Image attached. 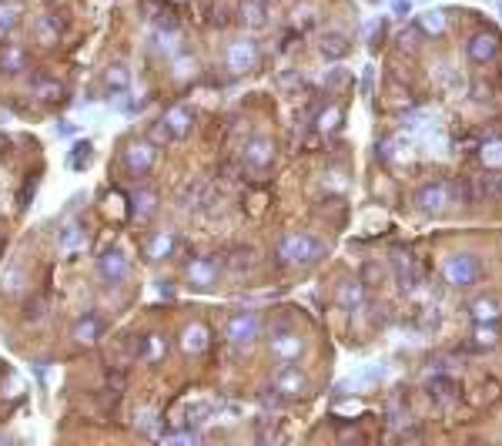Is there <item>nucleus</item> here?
<instances>
[{
  "label": "nucleus",
  "mask_w": 502,
  "mask_h": 446,
  "mask_svg": "<svg viewBox=\"0 0 502 446\" xmlns=\"http://www.w3.org/2000/svg\"><path fill=\"white\" fill-rule=\"evenodd\" d=\"M328 255V245L315 235H285L278 242V259L292 268H308Z\"/></svg>",
  "instance_id": "obj_1"
},
{
  "label": "nucleus",
  "mask_w": 502,
  "mask_h": 446,
  "mask_svg": "<svg viewBox=\"0 0 502 446\" xmlns=\"http://www.w3.org/2000/svg\"><path fill=\"white\" fill-rule=\"evenodd\" d=\"M479 275H482V262H479V255H472V252H455V255H449L442 262V279L449 286H455V289L476 286Z\"/></svg>",
  "instance_id": "obj_2"
},
{
  "label": "nucleus",
  "mask_w": 502,
  "mask_h": 446,
  "mask_svg": "<svg viewBox=\"0 0 502 446\" xmlns=\"http://www.w3.org/2000/svg\"><path fill=\"white\" fill-rule=\"evenodd\" d=\"M415 209L428 215V218H439L442 211H449V205H455V188L449 182H428L415 191Z\"/></svg>",
  "instance_id": "obj_3"
},
{
  "label": "nucleus",
  "mask_w": 502,
  "mask_h": 446,
  "mask_svg": "<svg viewBox=\"0 0 502 446\" xmlns=\"http://www.w3.org/2000/svg\"><path fill=\"white\" fill-rule=\"evenodd\" d=\"M225 336H228V342H231L234 349L248 352L251 346L261 339V319H258L254 312H248V309H241V312H234L231 319H228Z\"/></svg>",
  "instance_id": "obj_4"
},
{
  "label": "nucleus",
  "mask_w": 502,
  "mask_h": 446,
  "mask_svg": "<svg viewBox=\"0 0 502 446\" xmlns=\"http://www.w3.org/2000/svg\"><path fill=\"white\" fill-rule=\"evenodd\" d=\"M268 352L275 356L278 363H295V359H301V352H305V339H301L295 329H288V326H275L268 332Z\"/></svg>",
  "instance_id": "obj_5"
},
{
  "label": "nucleus",
  "mask_w": 502,
  "mask_h": 446,
  "mask_svg": "<svg viewBox=\"0 0 502 446\" xmlns=\"http://www.w3.org/2000/svg\"><path fill=\"white\" fill-rule=\"evenodd\" d=\"M218 268H221V265H218L215 255H201V259H191V262H188V268H184V279H188V286H191V289L204 292V289H211V286H215Z\"/></svg>",
  "instance_id": "obj_6"
},
{
  "label": "nucleus",
  "mask_w": 502,
  "mask_h": 446,
  "mask_svg": "<svg viewBox=\"0 0 502 446\" xmlns=\"http://www.w3.org/2000/svg\"><path fill=\"white\" fill-rule=\"evenodd\" d=\"M154 161H157V151H154L151 141H131V145H127L124 164H127V171H131L134 178H144L151 168H154Z\"/></svg>",
  "instance_id": "obj_7"
},
{
  "label": "nucleus",
  "mask_w": 502,
  "mask_h": 446,
  "mask_svg": "<svg viewBox=\"0 0 502 446\" xmlns=\"http://www.w3.org/2000/svg\"><path fill=\"white\" fill-rule=\"evenodd\" d=\"M127 272H131V265H127L124 252H118V248L104 252V255L98 259V275L104 279V286H111V289H118V286L124 282Z\"/></svg>",
  "instance_id": "obj_8"
},
{
  "label": "nucleus",
  "mask_w": 502,
  "mask_h": 446,
  "mask_svg": "<svg viewBox=\"0 0 502 446\" xmlns=\"http://www.w3.org/2000/svg\"><path fill=\"white\" fill-rule=\"evenodd\" d=\"M496 54H499V37L492 30H479V34H472L466 41V57L472 64H489Z\"/></svg>",
  "instance_id": "obj_9"
},
{
  "label": "nucleus",
  "mask_w": 502,
  "mask_h": 446,
  "mask_svg": "<svg viewBox=\"0 0 502 446\" xmlns=\"http://www.w3.org/2000/svg\"><path fill=\"white\" fill-rule=\"evenodd\" d=\"M225 64H228L231 74H248L251 67L258 64V44H254V41H234V44L228 47Z\"/></svg>",
  "instance_id": "obj_10"
},
{
  "label": "nucleus",
  "mask_w": 502,
  "mask_h": 446,
  "mask_svg": "<svg viewBox=\"0 0 502 446\" xmlns=\"http://www.w3.org/2000/svg\"><path fill=\"white\" fill-rule=\"evenodd\" d=\"M275 390L285 396V399H298V396L308 393V376H305L295 363H285L281 372H278V379H275Z\"/></svg>",
  "instance_id": "obj_11"
},
{
  "label": "nucleus",
  "mask_w": 502,
  "mask_h": 446,
  "mask_svg": "<svg viewBox=\"0 0 502 446\" xmlns=\"http://www.w3.org/2000/svg\"><path fill=\"white\" fill-rule=\"evenodd\" d=\"M245 164H248L254 175L268 171V168L275 164V141H268V138H254V141H248V148H245Z\"/></svg>",
  "instance_id": "obj_12"
},
{
  "label": "nucleus",
  "mask_w": 502,
  "mask_h": 446,
  "mask_svg": "<svg viewBox=\"0 0 502 446\" xmlns=\"http://www.w3.org/2000/svg\"><path fill=\"white\" fill-rule=\"evenodd\" d=\"M161 125H164L168 138L181 141V138H188V134H191V128H195V114H191L188 107H171V111L161 118Z\"/></svg>",
  "instance_id": "obj_13"
},
{
  "label": "nucleus",
  "mask_w": 502,
  "mask_h": 446,
  "mask_svg": "<svg viewBox=\"0 0 502 446\" xmlns=\"http://www.w3.org/2000/svg\"><path fill=\"white\" fill-rule=\"evenodd\" d=\"M208 339H211V329H208L204 322H188L184 332H181V349H184L188 356H201V352L208 349Z\"/></svg>",
  "instance_id": "obj_14"
},
{
  "label": "nucleus",
  "mask_w": 502,
  "mask_h": 446,
  "mask_svg": "<svg viewBox=\"0 0 502 446\" xmlns=\"http://www.w3.org/2000/svg\"><path fill=\"white\" fill-rule=\"evenodd\" d=\"M335 302H338V309H345V312H358L362 306H365V292H362V282H355V279H345L338 292H335Z\"/></svg>",
  "instance_id": "obj_15"
},
{
  "label": "nucleus",
  "mask_w": 502,
  "mask_h": 446,
  "mask_svg": "<svg viewBox=\"0 0 502 446\" xmlns=\"http://www.w3.org/2000/svg\"><path fill=\"white\" fill-rule=\"evenodd\" d=\"M100 336H104L100 315H80V322L74 326V342H80V346H94Z\"/></svg>",
  "instance_id": "obj_16"
},
{
  "label": "nucleus",
  "mask_w": 502,
  "mask_h": 446,
  "mask_svg": "<svg viewBox=\"0 0 502 446\" xmlns=\"http://www.w3.org/2000/svg\"><path fill=\"white\" fill-rule=\"evenodd\" d=\"M177 248L175 232H157V235L148 242V259L151 262H161V259H171Z\"/></svg>",
  "instance_id": "obj_17"
},
{
  "label": "nucleus",
  "mask_w": 502,
  "mask_h": 446,
  "mask_svg": "<svg viewBox=\"0 0 502 446\" xmlns=\"http://www.w3.org/2000/svg\"><path fill=\"white\" fill-rule=\"evenodd\" d=\"M318 47H322V54H325V57L338 61V57H345V54H349V37H345V34H338V30H325Z\"/></svg>",
  "instance_id": "obj_18"
},
{
  "label": "nucleus",
  "mask_w": 502,
  "mask_h": 446,
  "mask_svg": "<svg viewBox=\"0 0 502 446\" xmlns=\"http://www.w3.org/2000/svg\"><path fill=\"white\" fill-rule=\"evenodd\" d=\"M392 262H395V275H399V286H402L405 292H415V286H419V272H415L412 259H408V255H395Z\"/></svg>",
  "instance_id": "obj_19"
},
{
  "label": "nucleus",
  "mask_w": 502,
  "mask_h": 446,
  "mask_svg": "<svg viewBox=\"0 0 502 446\" xmlns=\"http://www.w3.org/2000/svg\"><path fill=\"white\" fill-rule=\"evenodd\" d=\"M419 27H422V34H428V37H442L446 27H449V14L435 7V10H428L426 17L419 21Z\"/></svg>",
  "instance_id": "obj_20"
},
{
  "label": "nucleus",
  "mask_w": 502,
  "mask_h": 446,
  "mask_svg": "<svg viewBox=\"0 0 502 446\" xmlns=\"http://www.w3.org/2000/svg\"><path fill=\"white\" fill-rule=\"evenodd\" d=\"M479 161H482V168L499 171V168H502V141H499V138L482 141V148H479Z\"/></svg>",
  "instance_id": "obj_21"
},
{
  "label": "nucleus",
  "mask_w": 502,
  "mask_h": 446,
  "mask_svg": "<svg viewBox=\"0 0 502 446\" xmlns=\"http://www.w3.org/2000/svg\"><path fill=\"white\" fill-rule=\"evenodd\" d=\"M469 312H472V319H479V322H489V319H496V315L502 312V306H499V299L485 295V299H476V302L469 306Z\"/></svg>",
  "instance_id": "obj_22"
},
{
  "label": "nucleus",
  "mask_w": 502,
  "mask_h": 446,
  "mask_svg": "<svg viewBox=\"0 0 502 446\" xmlns=\"http://www.w3.org/2000/svg\"><path fill=\"white\" fill-rule=\"evenodd\" d=\"M154 205H157L154 191H148V188L134 191V218H138V222H148L151 215H154Z\"/></svg>",
  "instance_id": "obj_23"
},
{
  "label": "nucleus",
  "mask_w": 502,
  "mask_h": 446,
  "mask_svg": "<svg viewBox=\"0 0 502 446\" xmlns=\"http://www.w3.org/2000/svg\"><path fill=\"white\" fill-rule=\"evenodd\" d=\"M0 71H7V74H17V71H24V54L17 51V47H3L0 51Z\"/></svg>",
  "instance_id": "obj_24"
},
{
  "label": "nucleus",
  "mask_w": 502,
  "mask_h": 446,
  "mask_svg": "<svg viewBox=\"0 0 502 446\" xmlns=\"http://www.w3.org/2000/svg\"><path fill=\"white\" fill-rule=\"evenodd\" d=\"M0 286L7 292H21L27 286V275H24V268L21 265H10L7 272H3V279H0Z\"/></svg>",
  "instance_id": "obj_25"
},
{
  "label": "nucleus",
  "mask_w": 502,
  "mask_h": 446,
  "mask_svg": "<svg viewBox=\"0 0 502 446\" xmlns=\"http://www.w3.org/2000/svg\"><path fill=\"white\" fill-rule=\"evenodd\" d=\"M164 356H168V342H164V336H148V339H144V359L157 363V359H164Z\"/></svg>",
  "instance_id": "obj_26"
},
{
  "label": "nucleus",
  "mask_w": 502,
  "mask_h": 446,
  "mask_svg": "<svg viewBox=\"0 0 502 446\" xmlns=\"http://www.w3.org/2000/svg\"><path fill=\"white\" fill-rule=\"evenodd\" d=\"M104 84H107V91H124L127 87V71L118 64V67H111L107 74H104Z\"/></svg>",
  "instance_id": "obj_27"
},
{
  "label": "nucleus",
  "mask_w": 502,
  "mask_h": 446,
  "mask_svg": "<svg viewBox=\"0 0 502 446\" xmlns=\"http://www.w3.org/2000/svg\"><path fill=\"white\" fill-rule=\"evenodd\" d=\"M91 151H94V148H91V141H80V145H77L74 148V155L67 158V164H71V168H87V161H91Z\"/></svg>",
  "instance_id": "obj_28"
},
{
  "label": "nucleus",
  "mask_w": 502,
  "mask_h": 446,
  "mask_svg": "<svg viewBox=\"0 0 502 446\" xmlns=\"http://www.w3.org/2000/svg\"><path fill=\"white\" fill-rule=\"evenodd\" d=\"M195 74H198V61H195V57H177L175 61V78L188 81V78H195Z\"/></svg>",
  "instance_id": "obj_29"
},
{
  "label": "nucleus",
  "mask_w": 502,
  "mask_h": 446,
  "mask_svg": "<svg viewBox=\"0 0 502 446\" xmlns=\"http://www.w3.org/2000/svg\"><path fill=\"white\" fill-rule=\"evenodd\" d=\"M154 51H157V54H175L177 51V34H175V30L157 34V37H154Z\"/></svg>",
  "instance_id": "obj_30"
},
{
  "label": "nucleus",
  "mask_w": 502,
  "mask_h": 446,
  "mask_svg": "<svg viewBox=\"0 0 502 446\" xmlns=\"http://www.w3.org/2000/svg\"><path fill=\"white\" fill-rule=\"evenodd\" d=\"M496 339H499V326H492V319H489L485 326H479V329H476V342H479V346H492Z\"/></svg>",
  "instance_id": "obj_31"
},
{
  "label": "nucleus",
  "mask_w": 502,
  "mask_h": 446,
  "mask_svg": "<svg viewBox=\"0 0 502 446\" xmlns=\"http://www.w3.org/2000/svg\"><path fill=\"white\" fill-rule=\"evenodd\" d=\"M61 245H64V248H77V245H84L80 229H77V225H64V232H61Z\"/></svg>",
  "instance_id": "obj_32"
},
{
  "label": "nucleus",
  "mask_w": 502,
  "mask_h": 446,
  "mask_svg": "<svg viewBox=\"0 0 502 446\" xmlns=\"http://www.w3.org/2000/svg\"><path fill=\"white\" fill-rule=\"evenodd\" d=\"M338 125H342V111L338 107H325V114H322V131H338Z\"/></svg>",
  "instance_id": "obj_33"
},
{
  "label": "nucleus",
  "mask_w": 502,
  "mask_h": 446,
  "mask_svg": "<svg viewBox=\"0 0 502 446\" xmlns=\"http://www.w3.org/2000/svg\"><path fill=\"white\" fill-rule=\"evenodd\" d=\"M432 390H435L439 399H452V396L459 393V386H455L452 379H432Z\"/></svg>",
  "instance_id": "obj_34"
},
{
  "label": "nucleus",
  "mask_w": 502,
  "mask_h": 446,
  "mask_svg": "<svg viewBox=\"0 0 502 446\" xmlns=\"http://www.w3.org/2000/svg\"><path fill=\"white\" fill-rule=\"evenodd\" d=\"M261 406H265V410H281V406H285V396L278 393V390H265V393H261Z\"/></svg>",
  "instance_id": "obj_35"
},
{
  "label": "nucleus",
  "mask_w": 502,
  "mask_h": 446,
  "mask_svg": "<svg viewBox=\"0 0 502 446\" xmlns=\"http://www.w3.org/2000/svg\"><path fill=\"white\" fill-rule=\"evenodd\" d=\"M14 24H17V14L14 10H0V34H7Z\"/></svg>",
  "instance_id": "obj_36"
},
{
  "label": "nucleus",
  "mask_w": 502,
  "mask_h": 446,
  "mask_svg": "<svg viewBox=\"0 0 502 446\" xmlns=\"http://www.w3.org/2000/svg\"><path fill=\"white\" fill-rule=\"evenodd\" d=\"M37 30H41V41H44V44H54V37H57V30H50V21H47V17L41 21V27H37Z\"/></svg>",
  "instance_id": "obj_37"
},
{
  "label": "nucleus",
  "mask_w": 502,
  "mask_h": 446,
  "mask_svg": "<svg viewBox=\"0 0 502 446\" xmlns=\"http://www.w3.org/2000/svg\"><path fill=\"white\" fill-rule=\"evenodd\" d=\"M37 94H44V98H57V94H61V84H54V81L37 84Z\"/></svg>",
  "instance_id": "obj_38"
},
{
  "label": "nucleus",
  "mask_w": 502,
  "mask_h": 446,
  "mask_svg": "<svg viewBox=\"0 0 502 446\" xmlns=\"http://www.w3.org/2000/svg\"><path fill=\"white\" fill-rule=\"evenodd\" d=\"M408 10H412V0H392V14L395 17H408Z\"/></svg>",
  "instance_id": "obj_39"
},
{
  "label": "nucleus",
  "mask_w": 502,
  "mask_h": 446,
  "mask_svg": "<svg viewBox=\"0 0 502 446\" xmlns=\"http://www.w3.org/2000/svg\"><path fill=\"white\" fill-rule=\"evenodd\" d=\"M245 14H248V24H251V27H258V24H261V3H251V7L245 10Z\"/></svg>",
  "instance_id": "obj_40"
},
{
  "label": "nucleus",
  "mask_w": 502,
  "mask_h": 446,
  "mask_svg": "<svg viewBox=\"0 0 502 446\" xmlns=\"http://www.w3.org/2000/svg\"><path fill=\"white\" fill-rule=\"evenodd\" d=\"M342 81H345V74H342V71H335V74H328L325 87H328V91H331V87H338V84H342Z\"/></svg>",
  "instance_id": "obj_41"
},
{
  "label": "nucleus",
  "mask_w": 502,
  "mask_h": 446,
  "mask_svg": "<svg viewBox=\"0 0 502 446\" xmlns=\"http://www.w3.org/2000/svg\"><path fill=\"white\" fill-rule=\"evenodd\" d=\"M372 74H375V71H372V67H365V78H362V94H369V91H372Z\"/></svg>",
  "instance_id": "obj_42"
},
{
  "label": "nucleus",
  "mask_w": 502,
  "mask_h": 446,
  "mask_svg": "<svg viewBox=\"0 0 502 446\" xmlns=\"http://www.w3.org/2000/svg\"><path fill=\"white\" fill-rule=\"evenodd\" d=\"M57 134H64V138L74 134V125H71V121H61V125H57Z\"/></svg>",
  "instance_id": "obj_43"
},
{
  "label": "nucleus",
  "mask_w": 502,
  "mask_h": 446,
  "mask_svg": "<svg viewBox=\"0 0 502 446\" xmlns=\"http://www.w3.org/2000/svg\"><path fill=\"white\" fill-rule=\"evenodd\" d=\"M157 292H164V295H168V299H171V295H175V289H171V282H157Z\"/></svg>",
  "instance_id": "obj_44"
},
{
  "label": "nucleus",
  "mask_w": 502,
  "mask_h": 446,
  "mask_svg": "<svg viewBox=\"0 0 502 446\" xmlns=\"http://www.w3.org/2000/svg\"><path fill=\"white\" fill-rule=\"evenodd\" d=\"M499 14H502V3H499Z\"/></svg>",
  "instance_id": "obj_45"
},
{
  "label": "nucleus",
  "mask_w": 502,
  "mask_h": 446,
  "mask_svg": "<svg viewBox=\"0 0 502 446\" xmlns=\"http://www.w3.org/2000/svg\"><path fill=\"white\" fill-rule=\"evenodd\" d=\"M499 191H502V184H499Z\"/></svg>",
  "instance_id": "obj_46"
}]
</instances>
